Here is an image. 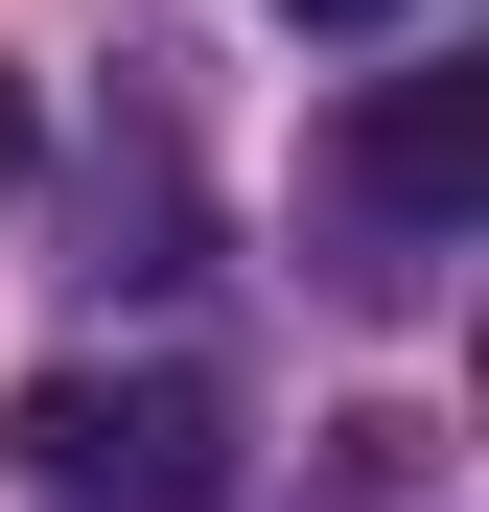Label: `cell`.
Listing matches in <instances>:
<instances>
[{"mask_svg":"<svg viewBox=\"0 0 489 512\" xmlns=\"http://www.w3.org/2000/svg\"><path fill=\"white\" fill-rule=\"evenodd\" d=\"M0 187H24V70H0Z\"/></svg>","mask_w":489,"mask_h":512,"instance_id":"obj_4","label":"cell"},{"mask_svg":"<svg viewBox=\"0 0 489 512\" xmlns=\"http://www.w3.org/2000/svg\"><path fill=\"white\" fill-rule=\"evenodd\" d=\"M280 24H326V47H350V24H420V0H280Z\"/></svg>","mask_w":489,"mask_h":512,"instance_id":"obj_3","label":"cell"},{"mask_svg":"<svg viewBox=\"0 0 489 512\" xmlns=\"http://www.w3.org/2000/svg\"><path fill=\"white\" fill-rule=\"evenodd\" d=\"M466 187H489V70H396V94L350 117V210H373L396 256H443Z\"/></svg>","mask_w":489,"mask_h":512,"instance_id":"obj_2","label":"cell"},{"mask_svg":"<svg viewBox=\"0 0 489 512\" xmlns=\"http://www.w3.org/2000/svg\"><path fill=\"white\" fill-rule=\"evenodd\" d=\"M24 489H47V512H233V396H210L187 350L47 373V396H24Z\"/></svg>","mask_w":489,"mask_h":512,"instance_id":"obj_1","label":"cell"}]
</instances>
